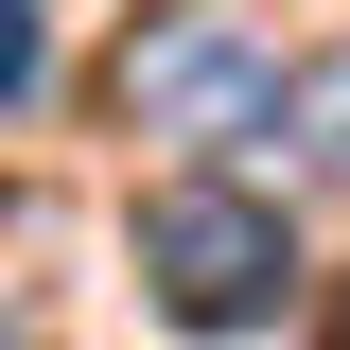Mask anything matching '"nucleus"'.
Wrapping results in <instances>:
<instances>
[{"label":"nucleus","mask_w":350,"mask_h":350,"mask_svg":"<svg viewBox=\"0 0 350 350\" xmlns=\"http://www.w3.org/2000/svg\"><path fill=\"white\" fill-rule=\"evenodd\" d=\"M280 280H298L280 193H245V175H175V193H140V298H158L175 333H262Z\"/></svg>","instance_id":"1"},{"label":"nucleus","mask_w":350,"mask_h":350,"mask_svg":"<svg viewBox=\"0 0 350 350\" xmlns=\"http://www.w3.org/2000/svg\"><path fill=\"white\" fill-rule=\"evenodd\" d=\"M123 123L140 140H245V123H280V53L228 0H175V18L123 36Z\"/></svg>","instance_id":"2"},{"label":"nucleus","mask_w":350,"mask_h":350,"mask_svg":"<svg viewBox=\"0 0 350 350\" xmlns=\"http://www.w3.org/2000/svg\"><path fill=\"white\" fill-rule=\"evenodd\" d=\"M280 140H298V175H350V53L280 70Z\"/></svg>","instance_id":"3"},{"label":"nucleus","mask_w":350,"mask_h":350,"mask_svg":"<svg viewBox=\"0 0 350 350\" xmlns=\"http://www.w3.org/2000/svg\"><path fill=\"white\" fill-rule=\"evenodd\" d=\"M36 70H53V36H36V0H0V105H18Z\"/></svg>","instance_id":"4"},{"label":"nucleus","mask_w":350,"mask_h":350,"mask_svg":"<svg viewBox=\"0 0 350 350\" xmlns=\"http://www.w3.org/2000/svg\"><path fill=\"white\" fill-rule=\"evenodd\" d=\"M333 350H350V280H333Z\"/></svg>","instance_id":"5"},{"label":"nucleus","mask_w":350,"mask_h":350,"mask_svg":"<svg viewBox=\"0 0 350 350\" xmlns=\"http://www.w3.org/2000/svg\"><path fill=\"white\" fill-rule=\"evenodd\" d=\"M0 350H36V333H18V315H0Z\"/></svg>","instance_id":"6"}]
</instances>
